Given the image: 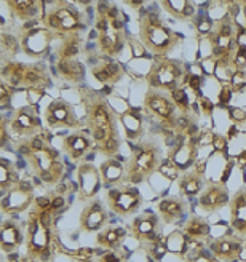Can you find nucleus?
Returning a JSON list of instances; mask_svg holds the SVG:
<instances>
[{"instance_id":"nucleus-1","label":"nucleus","mask_w":246,"mask_h":262,"mask_svg":"<svg viewBox=\"0 0 246 262\" xmlns=\"http://www.w3.org/2000/svg\"><path fill=\"white\" fill-rule=\"evenodd\" d=\"M88 133L95 141V147L107 159H115L120 149L117 122L107 99L98 91L85 90L82 95Z\"/></svg>"},{"instance_id":"nucleus-2","label":"nucleus","mask_w":246,"mask_h":262,"mask_svg":"<svg viewBox=\"0 0 246 262\" xmlns=\"http://www.w3.org/2000/svg\"><path fill=\"white\" fill-rule=\"evenodd\" d=\"M138 28L142 47L157 58L168 56L179 43V35L150 13L138 19Z\"/></svg>"},{"instance_id":"nucleus-3","label":"nucleus","mask_w":246,"mask_h":262,"mask_svg":"<svg viewBox=\"0 0 246 262\" xmlns=\"http://www.w3.org/2000/svg\"><path fill=\"white\" fill-rule=\"evenodd\" d=\"M119 11L115 7L99 4V18L96 23L98 47L106 58H115L125 47V37L122 32V23L117 18Z\"/></svg>"},{"instance_id":"nucleus-4","label":"nucleus","mask_w":246,"mask_h":262,"mask_svg":"<svg viewBox=\"0 0 246 262\" xmlns=\"http://www.w3.org/2000/svg\"><path fill=\"white\" fill-rule=\"evenodd\" d=\"M162 163V152L155 142L142 141L133 149L125 165V178L129 184H141L147 181Z\"/></svg>"},{"instance_id":"nucleus-5","label":"nucleus","mask_w":246,"mask_h":262,"mask_svg":"<svg viewBox=\"0 0 246 262\" xmlns=\"http://www.w3.org/2000/svg\"><path fill=\"white\" fill-rule=\"evenodd\" d=\"M237 28L229 15H226L222 19H219L211 34L206 37V40L210 43L211 48V58L217 64H224V66H232L234 68V55L237 50ZM235 69V68H234Z\"/></svg>"},{"instance_id":"nucleus-6","label":"nucleus","mask_w":246,"mask_h":262,"mask_svg":"<svg viewBox=\"0 0 246 262\" xmlns=\"http://www.w3.org/2000/svg\"><path fill=\"white\" fill-rule=\"evenodd\" d=\"M146 82L152 90L171 93V91L181 88V85H183L184 71L181 68V64L171 58H155L146 75Z\"/></svg>"},{"instance_id":"nucleus-7","label":"nucleus","mask_w":246,"mask_h":262,"mask_svg":"<svg viewBox=\"0 0 246 262\" xmlns=\"http://www.w3.org/2000/svg\"><path fill=\"white\" fill-rule=\"evenodd\" d=\"M26 159L31 163L34 173L40 178L45 184L55 186L61 181L62 173H64V165L59 160V155L56 150L45 146L42 149L31 152Z\"/></svg>"},{"instance_id":"nucleus-8","label":"nucleus","mask_w":246,"mask_h":262,"mask_svg":"<svg viewBox=\"0 0 246 262\" xmlns=\"http://www.w3.org/2000/svg\"><path fill=\"white\" fill-rule=\"evenodd\" d=\"M51 246V227L40 217V211H32L28 221V235H26V254L35 259H45L50 254Z\"/></svg>"},{"instance_id":"nucleus-9","label":"nucleus","mask_w":246,"mask_h":262,"mask_svg":"<svg viewBox=\"0 0 246 262\" xmlns=\"http://www.w3.org/2000/svg\"><path fill=\"white\" fill-rule=\"evenodd\" d=\"M146 112L153 117L155 120H159L166 128H176L179 111L176 107L174 101L171 96L165 93V91L152 90L149 88L144 96V102H142Z\"/></svg>"},{"instance_id":"nucleus-10","label":"nucleus","mask_w":246,"mask_h":262,"mask_svg":"<svg viewBox=\"0 0 246 262\" xmlns=\"http://www.w3.org/2000/svg\"><path fill=\"white\" fill-rule=\"evenodd\" d=\"M43 24L50 31L68 35V34H74L80 29L82 18H80V13L74 7H71L69 4L56 2L55 7H51L45 13Z\"/></svg>"},{"instance_id":"nucleus-11","label":"nucleus","mask_w":246,"mask_h":262,"mask_svg":"<svg viewBox=\"0 0 246 262\" xmlns=\"http://www.w3.org/2000/svg\"><path fill=\"white\" fill-rule=\"evenodd\" d=\"M107 203L109 208L115 214L122 217L133 216L139 211V208L144 203L142 195L138 189L129 187V186H119L109 189L107 192Z\"/></svg>"},{"instance_id":"nucleus-12","label":"nucleus","mask_w":246,"mask_h":262,"mask_svg":"<svg viewBox=\"0 0 246 262\" xmlns=\"http://www.w3.org/2000/svg\"><path fill=\"white\" fill-rule=\"evenodd\" d=\"M55 38V32L50 31L48 28H31L24 31V34L19 38V48L21 51L29 58H42L51 42Z\"/></svg>"},{"instance_id":"nucleus-13","label":"nucleus","mask_w":246,"mask_h":262,"mask_svg":"<svg viewBox=\"0 0 246 262\" xmlns=\"http://www.w3.org/2000/svg\"><path fill=\"white\" fill-rule=\"evenodd\" d=\"M35 202L34 187L29 182H18L15 187H11L7 193L2 195V211L4 214L23 213Z\"/></svg>"},{"instance_id":"nucleus-14","label":"nucleus","mask_w":246,"mask_h":262,"mask_svg":"<svg viewBox=\"0 0 246 262\" xmlns=\"http://www.w3.org/2000/svg\"><path fill=\"white\" fill-rule=\"evenodd\" d=\"M160 221H162L160 216H157L155 213L144 211L133 219V222L129 224V232H131V235L139 243L150 245L162 237Z\"/></svg>"},{"instance_id":"nucleus-15","label":"nucleus","mask_w":246,"mask_h":262,"mask_svg":"<svg viewBox=\"0 0 246 262\" xmlns=\"http://www.w3.org/2000/svg\"><path fill=\"white\" fill-rule=\"evenodd\" d=\"M45 122L51 128H77L79 119L72 104L64 99L51 101L45 109Z\"/></svg>"},{"instance_id":"nucleus-16","label":"nucleus","mask_w":246,"mask_h":262,"mask_svg":"<svg viewBox=\"0 0 246 262\" xmlns=\"http://www.w3.org/2000/svg\"><path fill=\"white\" fill-rule=\"evenodd\" d=\"M77 179H79V200L95 199L102 186L99 166L88 162L80 163L77 168Z\"/></svg>"},{"instance_id":"nucleus-17","label":"nucleus","mask_w":246,"mask_h":262,"mask_svg":"<svg viewBox=\"0 0 246 262\" xmlns=\"http://www.w3.org/2000/svg\"><path fill=\"white\" fill-rule=\"evenodd\" d=\"M230 202V193L224 182H208L198 196V205L205 213H214L227 206Z\"/></svg>"},{"instance_id":"nucleus-18","label":"nucleus","mask_w":246,"mask_h":262,"mask_svg":"<svg viewBox=\"0 0 246 262\" xmlns=\"http://www.w3.org/2000/svg\"><path fill=\"white\" fill-rule=\"evenodd\" d=\"M109 214L99 200H90L80 214V230L86 233L101 232L107 227Z\"/></svg>"},{"instance_id":"nucleus-19","label":"nucleus","mask_w":246,"mask_h":262,"mask_svg":"<svg viewBox=\"0 0 246 262\" xmlns=\"http://www.w3.org/2000/svg\"><path fill=\"white\" fill-rule=\"evenodd\" d=\"M10 126L13 133L24 136V139L32 138V136H37L35 133L40 129V119H38V114L32 106L19 107L13 114Z\"/></svg>"},{"instance_id":"nucleus-20","label":"nucleus","mask_w":246,"mask_h":262,"mask_svg":"<svg viewBox=\"0 0 246 262\" xmlns=\"http://www.w3.org/2000/svg\"><path fill=\"white\" fill-rule=\"evenodd\" d=\"M243 250V242L240 237H234V235H222L210 243V251L211 254L222 262H235L241 257Z\"/></svg>"},{"instance_id":"nucleus-21","label":"nucleus","mask_w":246,"mask_h":262,"mask_svg":"<svg viewBox=\"0 0 246 262\" xmlns=\"http://www.w3.org/2000/svg\"><path fill=\"white\" fill-rule=\"evenodd\" d=\"M93 147L95 141L86 131H75V133L62 138V150L74 162L85 159L86 154Z\"/></svg>"},{"instance_id":"nucleus-22","label":"nucleus","mask_w":246,"mask_h":262,"mask_svg":"<svg viewBox=\"0 0 246 262\" xmlns=\"http://www.w3.org/2000/svg\"><path fill=\"white\" fill-rule=\"evenodd\" d=\"M197 150H198V144L195 135H187L183 141H181L177 146L170 150V159L179 166L181 171H187L190 166L195 163L197 159Z\"/></svg>"},{"instance_id":"nucleus-23","label":"nucleus","mask_w":246,"mask_h":262,"mask_svg":"<svg viewBox=\"0 0 246 262\" xmlns=\"http://www.w3.org/2000/svg\"><path fill=\"white\" fill-rule=\"evenodd\" d=\"M230 226L240 237H246V186L240 187L229 202Z\"/></svg>"},{"instance_id":"nucleus-24","label":"nucleus","mask_w":246,"mask_h":262,"mask_svg":"<svg viewBox=\"0 0 246 262\" xmlns=\"http://www.w3.org/2000/svg\"><path fill=\"white\" fill-rule=\"evenodd\" d=\"M24 243V233L23 229L18 226V222L5 219L0 226V248L4 254L16 253Z\"/></svg>"},{"instance_id":"nucleus-25","label":"nucleus","mask_w":246,"mask_h":262,"mask_svg":"<svg viewBox=\"0 0 246 262\" xmlns=\"http://www.w3.org/2000/svg\"><path fill=\"white\" fill-rule=\"evenodd\" d=\"M159 216L165 226H173L187 211V202L183 196H168L159 202Z\"/></svg>"},{"instance_id":"nucleus-26","label":"nucleus","mask_w":246,"mask_h":262,"mask_svg":"<svg viewBox=\"0 0 246 262\" xmlns=\"http://www.w3.org/2000/svg\"><path fill=\"white\" fill-rule=\"evenodd\" d=\"M179 195L183 199H193L200 196L203 189L206 187V181L202 169H187L177 179Z\"/></svg>"},{"instance_id":"nucleus-27","label":"nucleus","mask_w":246,"mask_h":262,"mask_svg":"<svg viewBox=\"0 0 246 262\" xmlns=\"http://www.w3.org/2000/svg\"><path fill=\"white\" fill-rule=\"evenodd\" d=\"M93 77L101 83H107V85H114L119 83L123 78V69L110 58H101L92 69Z\"/></svg>"},{"instance_id":"nucleus-28","label":"nucleus","mask_w":246,"mask_h":262,"mask_svg":"<svg viewBox=\"0 0 246 262\" xmlns=\"http://www.w3.org/2000/svg\"><path fill=\"white\" fill-rule=\"evenodd\" d=\"M99 174H101L102 186L109 189L119 187L123 181H126L123 163L115 159H106L102 162L99 166Z\"/></svg>"},{"instance_id":"nucleus-29","label":"nucleus","mask_w":246,"mask_h":262,"mask_svg":"<svg viewBox=\"0 0 246 262\" xmlns=\"http://www.w3.org/2000/svg\"><path fill=\"white\" fill-rule=\"evenodd\" d=\"M51 83L48 72L37 64H26V71L23 77V85L28 90H45Z\"/></svg>"},{"instance_id":"nucleus-30","label":"nucleus","mask_w":246,"mask_h":262,"mask_svg":"<svg viewBox=\"0 0 246 262\" xmlns=\"http://www.w3.org/2000/svg\"><path fill=\"white\" fill-rule=\"evenodd\" d=\"M162 8L177 21H192L195 16V5L189 0H163Z\"/></svg>"},{"instance_id":"nucleus-31","label":"nucleus","mask_w":246,"mask_h":262,"mask_svg":"<svg viewBox=\"0 0 246 262\" xmlns=\"http://www.w3.org/2000/svg\"><path fill=\"white\" fill-rule=\"evenodd\" d=\"M126 238V232L122 227H106L96 235V245L102 250L117 251Z\"/></svg>"},{"instance_id":"nucleus-32","label":"nucleus","mask_w":246,"mask_h":262,"mask_svg":"<svg viewBox=\"0 0 246 262\" xmlns=\"http://www.w3.org/2000/svg\"><path fill=\"white\" fill-rule=\"evenodd\" d=\"M7 5L11 16L21 21H29L38 15L42 2H35V0H7Z\"/></svg>"},{"instance_id":"nucleus-33","label":"nucleus","mask_w":246,"mask_h":262,"mask_svg":"<svg viewBox=\"0 0 246 262\" xmlns=\"http://www.w3.org/2000/svg\"><path fill=\"white\" fill-rule=\"evenodd\" d=\"M58 74L62 80L66 82H71V83H77L80 82L82 78L85 77V68L83 64L77 59V58H72V59H64V58H59L58 59Z\"/></svg>"},{"instance_id":"nucleus-34","label":"nucleus","mask_w":246,"mask_h":262,"mask_svg":"<svg viewBox=\"0 0 246 262\" xmlns=\"http://www.w3.org/2000/svg\"><path fill=\"white\" fill-rule=\"evenodd\" d=\"M184 232V235L190 240H197L202 242L210 237V224L206 222V219L200 216H192L186 224L181 229Z\"/></svg>"},{"instance_id":"nucleus-35","label":"nucleus","mask_w":246,"mask_h":262,"mask_svg":"<svg viewBox=\"0 0 246 262\" xmlns=\"http://www.w3.org/2000/svg\"><path fill=\"white\" fill-rule=\"evenodd\" d=\"M18 182H21V179H19V174L16 171L15 165L7 159H2L0 160V195L7 193L11 187H15Z\"/></svg>"},{"instance_id":"nucleus-36","label":"nucleus","mask_w":246,"mask_h":262,"mask_svg":"<svg viewBox=\"0 0 246 262\" xmlns=\"http://www.w3.org/2000/svg\"><path fill=\"white\" fill-rule=\"evenodd\" d=\"M120 123L125 128V133L129 139H138L141 138L142 131V117L135 111V109H128L120 115Z\"/></svg>"},{"instance_id":"nucleus-37","label":"nucleus","mask_w":246,"mask_h":262,"mask_svg":"<svg viewBox=\"0 0 246 262\" xmlns=\"http://www.w3.org/2000/svg\"><path fill=\"white\" fill-rule=\"evenodd\" d=\"M26 71V64L16 62V61H8L2 68V82L8 83L10 86H21L23 85V77Z\"/></svg>"},{"instance_id":"nucleus-38","label":"nucleus","mask_w":246,"mask_h":262,"mask_svg":"<svg viewBox=\"0 0 246 262\" xmlns=\"http://www.w3.org/2000/svg\"><path fill=\"white\" fill-rule=\"evenodd\" d=\"M166 240V248L168 251H171L173 254H177L181 259H187V237L184 235L183 230H174L173 233L168 235Z\"/></svg>"},{"instance_id":"nucleus-39","label":"nucleus","mask_w":246,"mask_h":262,"mask_svg":"<svg viewBox=\"0 0 246 262\" xmlns=\"http://www.w3.org/2000/svg\"><path fill=\"white\" fill-rule=\"evenodd\" d=\"M58 53H59V58H64V59L77 58V55L80 53V35L77 32L64 35V40L59 47Z\"/></svg>"},{"instance_id":"nucleus-40","label":"nucleus","mask_w":246,"mask_h":262,"mask_svg":"<svg viewBox=\"0 0 246 262\" xmlns=\"http://www.w3.org/2000/svg\"><path fill=\"white\" fill-rule=\"evenodd\" d=\"M157 171L163 176V178H166L168 181H177L179 178H181V169H179V166L168 157V159H165V160H162V163H160V166H159V169Z\"/></svg>"},{"instance_id":"nucleus-41","label":"nucleus","mask_w":246,"mask_h":262,"mask_svg":"<svg viewBox=\"0 0 246 262\" xmlns=\"http://www.w3.org/2000/svg\"><path fill=\"white\" fill-rule=\"evenodd\" d=\"M170 96H171V99L174 101V104H176V107H177L179 114H189V111H190V102H189L187 93H186V91H184L183 88H177V90L171 91Z\"/></svg>"},{"instance_id":"nucleus-42","label":"nucleus","mask_w":246,"mask_h":262,"mask_svg":"<svg viewBox=\"0 0 246 262\" xmlns=\"http://www.w3.org/2000/svg\"><path fill=\"white\" fill-rule=\"evenodd\" d=\"M230 88L234 93H238V91H243L246 86V72L244 71H235L230 77V82H229Z\"/></svg>"},{"instance_id":"nucleus-43","label":"nucleus","mask_w":246,"mask_h":262,"mask_svg":"<svg viewBox=\"0 0 246 262\" xmlns=\"http://www.w3.org/2000/svg\"><path fill=\"white\" fill-rule=\"evenodd\" d=\"M18 47H19V42L15 37H11L8 34H2V53H4V56L7 53L10 56H13L18 51Z\"/></svg>"},{"instance_id":"nucleus-44","label":"nucleus","mask_w":246,"mask_h":262,"mask_svg":"<svg viewBox=\"0 0 246 262\" xmlns=\"http://www.w3.org/2000/svg\"><path fill=\"white\" fill-rule=\"evenodd\" d=\"M195 23V29L198 32V35H203V37H208L214 28V23L208 18V16H202L198 19L193 21Z\"/></svg>"},{"instance_id":"nucleus-45","label":"nucleus","mask_w":246,"mask_h":262,"mask_svg":"<svg viewBox=\"0 0 246 262\" xmlns=\"http://www.w3.org/2000/svg\"><path fill=\"white\" fill-rule=\"evenodd\" d=\"M150 246V254L155 257V259H162L166 253H168V248H166V240L163 237H160L157 242H153L149 245Z\"/></svg>"},{"instance_id":"nucleus-46","label":"nucleus","mask_w":246,"mask_h":262,"mask_svg":"<svg viewBox=\"0 0 246 262\" xmlns=\"http://www.w3.org/2000/svg\"><path fill=\"white\" fill-rule=\"evenodd\" d=\"M75 262H86V260H92L93 256H95V250L92 248H79L75 253H71L69 254Z\"/></svg>"},{"instance_id":"nucleus-47","label":"nucleus","mask_w":246,"mask_h":262,"mask_svg":"<svg viewBox=\"0 0 246 262\" xmlns=\"http://www.w3.org/2000/svg\"><path fill=\"white\" fill-rule=\"evenodd\" d=\"M11 95H13V86H10L5 82L0 83V106L5 107L7 104L11 101Z\"/></svg>"},{"instance_id":"nucleus-48","label":"nucleus","mask_w":246,"mask_h":262,"mask_svg":"<svg viewBox=\"0 0 246 262\" xmlns=\"http://www.w3.org/2000/svg\"><path fill=\"white\" fill-rule=\"evenodd\" d=\"M214 133H211V131H208V129H205V131H202L200 135H197V144H198V147H202V146H211L213 144V141H214Z\"/></svg>"},{"instance_id":"nucleus-49","label":"nucleus","mask_w":246,"mask_h":262,"mask_svg":"<svg viewBox=\"0 0 246 262\" xmlns=\"http://www.w3.org/2000/svg\"><path fill=\"white\" fill-rule=\"evenodd\" d=\"M229 115H230V120L235 122V123H244L246 122V111L244 109H240V107H232L229 111Z\"/></svg>"},{"instance_id":"nucleus-50","label":"nucleus","mask_w":246,"mask_h":262,"mask_svg":"<svg viewBox=\"0 0 246 262\" xmlns=\"http://www.w3.org/2000/svg\"><path fill=\"white\" fill-rule=\"evenodd\" d=\"M198 102H200V107H202V112H203V115L210 117V115L213 114V109H214L213 102H211L210 99L203 98V96H200V98H198Z\"/></svg>"},{"instance_id":"nucleus-51","label":"nucleus","mask_w":246,"mask_h":262,"mask_svg":"<svg viewBox=\"0 0 246 262\" xmlns=\"http://www.w3.org/2000/svg\"><path fill=\"white\" fill-rule=\"evenodd\" d=\"M28 101H29V104H31V106L34 107L35 106V104L38 102V101H40L42 99V96H43V90H28Z\"/></svg>"},{"instance_id":"nucleus-52","label":"nucleus","mask_w":246,"mask_h":262,"mask_svg":"<svg viewBox=\"0 0 246 262\" xmlns=\"http://www.w3.org/2000/svg\"><path fill=\"white\" fill-rule=\"evenodd\" d=\"M235 42H237V48H241V50L246 51V26H244V28L237 29V38H235Z\"/></svg>"},{"instance_id":"nucleus-53","label":"nucleus","mask_w":246,"mask_h":262,"mask_svg":"<svg viewBox=\"0 0 246 262\" xmlns=\"http://www.w3.org/2000/svg\"><path fill=\"white\" fill-rule=\"evenodd\" d=\"M213 146H214V150L217 152H226V146H227V139L216 135L214 136V141H213Z\"/></svg>"},{"instance_id":"nucleus-54","label":"nucleus","mask_w":246,"mask_h":262,"mask_svg":"<svg viewBox=\"0 0 246 262\" xmlns=\"http://www.w3.org/2000/svg\"><path fill=\"white\" fill-rule=\"evenodd\" d=\"M99 262H122V257L115 253V251H107L101 256Z\"/></svg>"},{"instance_id":"nucleus-55","label":"nucleus","mask_w":246,"mask_h":262,"mask_svg":"<svg viewBox=\"0 0 246 262\" xmlns=\"http://www.w3.org/2000/svg\"><path fill=\"white\" fill-rule=\"evenodd\" d=\"M232 93H234V91H232L230 85H229V83H224V85H222V91H221V98H219V99H221L222 104H227V102L230 101V95H232Z\"/></svg>"},{"instance_id":"nucleus-56","label":"nucleus","mask_w":246,"mask_h":262,"mask_svg":"<svg viewBox=\"0 0 246 262\" xmlns=\"http://www.w3.org/2000/svg\"><path fill=\"white\" fill-rule=\"evenodd\" d=\"M64 205H66V202H64V196H61V195L55 196V199H53V202H51V211H53V213H56L58 209L64 208Z\"/></svg>"},{"instance_id":"nucleus-57","label":"nucleus","mask_w":246,"mask_h":262,"mask_svg":"<svg viewBox=\"0 0 246 262\" xmlns=\"http://www.w3.org/2000/svg\"><path fill=\"white\" fill-rule=\"evenodd\" d=\"M186 262H217V259L213 256H206V254H198L197 257H193V259H189V260H186Z\"/></svg>"},{"instance_id":"nucleus-58","label":"nucleus","mask_w":246,"mask_h":262,"mask_svg":"<svg viewBox=\"0 0 246 262\" xmlns=\"http://www.w3.org/2000/svg\"><path fill=\"white\" fill-rule=\"evenodd\" d=\"M21 262H38V259H35V257H32L29 254H26L24 257H21Z\"/></svg>"}]
</instances>
